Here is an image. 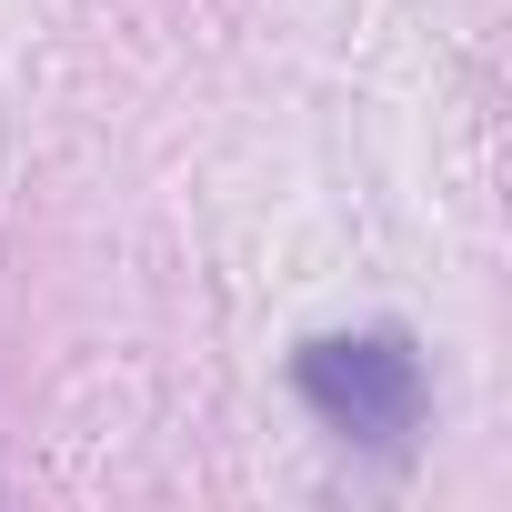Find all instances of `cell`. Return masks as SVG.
I'll list each match as a JSON object with an SVG mask.
<instances>
[{
    "label": "cell",
    "mask_w": 512,
    "mask_h": 512,
    "mask_svg": "<svg viewBox=\"0 0 512 512\" xmlns=\"http://www.w3.org/2000/svg\"><path fill=\"white\" fill-rule=\"evenodd\" d=\"M292 392H302L342 442H362V452H402V442L422 432V402H432L422 352H412V332H392V322L302 342V352H292Z\"/></svg>",
    "instance_id": "1"
}]
</instances>
